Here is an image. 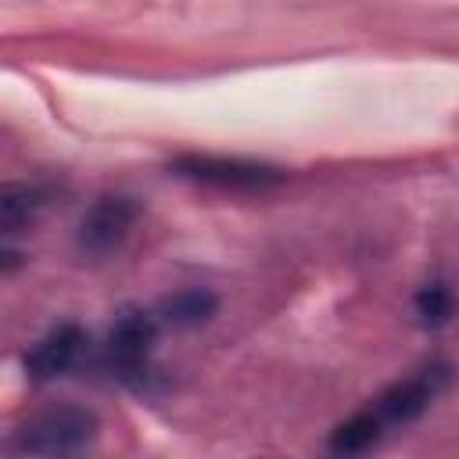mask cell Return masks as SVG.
Wrapping results in <instances>:
<instances>
[{
	"instance_id": "2",
	"label": "cell",
	"mask_w": 459,
	"mask_h": 459,
	"mask_svg": "<svg viewBox=\"0 0 459 459\" xmlns=\"http://www.w3.org/2000/svg\"><path fill=\"white\" fill-rule=\"evenodd\" d=\"M158 337V316L143 312V308H126L115 316L104 348H100V362L111 377L118 380H140L147 373V359Z\"/></svg>"
},
{
	"instance_id": "8",
	"label": "cell",
	"mask_w": 459,
	"mask_h": 459,
	"mask_svg": "<svg viewBox=\"0 0 459 459\" xmlns=\"http://www.w3.org/2000/svg\"><path fill=\"white\" fill-rule=\"evenodd\" d=\"M39 208H43V190H36L29 183H7L0 194V230L18 233L22 226H29L36 219Z\"/></svg>"
},
{
	"instance_id": "6",
	"label": "cell",
	"mask_w": 459,
	"mask_h": 459,
	"mask_svg": "<svg viewBox=\"0 0 459 459\" xmlns=\"http://www.w3.org/2000/svg\"><path fill=\"white\" fill-rule=\"evenodd\" d=\"M86 348V333L79 323H61L54 330H47L29 351H25V377L36 380V384H47V380H57L65 377L79 355Z\"/></svg>"
},
{
	"instance_id": "9",
	"label": "cell",
	"mask_w": 459,
	"mask_h": 459,
	"mask_svg": "<svg viewBox=\"0 0 459 459\" xmlns=\"http://www.w3.org/2000/svg\"><path fill=\"white\" fill-rule=\"evenodd\" d=\"M384 434V423L373 409L355 412L351 420H344L333 434H330V452H366L369 445H377Z\"/></svg>"
},
{
	"instance_id": "5",
	"label": "cell",
	"mask_w": 459,
	"mask_h": 459,
	"mask_svg": "<svg viewBox=\"0 0 459 459\" xmlns=\"http://www.w3.org/2000/svg\"><path fill=\"white\" fill-rule=\"evenodd\" d=\"M448 377H452V366H445V362H434V366H427V369H420V373H412V377H405V380H398L394 387H387L380 398H377V405H373V412L380 416V423L384 427H398V423H412L441 391H445V384H448Z\"/></svg>"
},
{
	"instance_id": "4",
	"label": "cell",
	"mask_w": 459,
	"mask_h": 459,
	"mask_svg": "<svg viewBox=\"0 0 459 459\" xmlns=\"http://www.w3.org/2000/svg\"><path fill=\"white\" fill-rule=\"evenodd\" d=\"M140 208L133 197L126 194H108V197H97L86 215L79 219V247L86 255H111L126 244V237L133 233V222H136Z\"/></svg>"
},
{
	"instance_id": "7",
	"label": "cell",
	"mask_w": 459,
	"mask_h": 459,
	"mask_svg": "<svg viewBox=\"0 0 459 459\" xmlns=\"http://www.w3.org/2000/svg\"><path fill=\"white\" fill-rule=\"evenodd\" d=\"M215 294L208 287H186L172 298H165L158 305V323H169V326H197L204 323L208 316H215Z\"/></svg>"
},
{
	"instance_id": "1",
	"label": "cell",
	"mask_w": 459,
	"mask_h": 459,
	"mask_svg": "<svg viewBox=\"0 0 459 459\" xmlns=\"http://www.w3.org/2000/svg\"><path fill=\"white\" fill-rule=\"evenodd\" d=\"M97 437V416L79 405L50 409L29 420L11 437V452L18 455H72Z\"/></svg>"
},
{
	"instance_id": "10",
	"label": "cell",
	"mask_w": 459,
	"mask_h": 459,
	"mask_svg": "<svg viewBox=\"0 0 459 459\" xmlns=\"http://www.w3.org/2000/svg\"><path fill=\"white\" fill-rule=\"evenodd\" d=\"M412 308H416V316H420L423 326L437 330V326H445L455 316V294L445 283H427V287H420Z\"/></svg>"
},
{
	"instance_id": "3",
	"label": "cell",
	"mask_w": 459,
	"mask_h": 459,
	"mask_svg": "<svg viewBox=\"0 0 459 459\" xmlns=\"http://www.w3.org/2000/svg\"><path fill=\"white\" fill-rule=\"evenodd\" d=\"M172 172L215 190H265L283 179L280 169L244 158H212V154H186L172 161Z\"/></svg>"
}]
</instances>
